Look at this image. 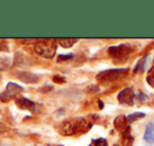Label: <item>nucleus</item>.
Masks as SVG:
<instances>
[{
  "instance_id": "14",
  "label": "nucleus",
  "mask_w": 154,
  "mask_h": 146,
  "mask_svg": "<svg viewBox=\"0 0 154 146\" xmlns=\"http://www.w3.org/2000/svg\"><path fill=\"white\" fill-rule=\"evenodd\" d=\"M146 114L145 113H143V112H134V113H132V114H130V116H128V121L130 123H132V122H134V121H136V120H138V119H140V118H143Z\"/></svg>"
},
{
  "instance_id": "17",
  "label": "nucleus",
  "mask_w": 154,
  "mask_h": 146,
  "mask_svg": "<svg viewBox=\"0 0 154 146\" xmlns=\"http://www.w3.org/2000/svg\"><path fill=\"white\" fill-rule=\"evenodd\" d=\"M72 57H73L72 54H70V55H60L59 57H58V60L62 62V60H68L69 58H72Z\"/></svg>"
},
{
  "instance_id": "4",
  "label": "nucleus",
  "mask_w": 154,
  "mask_h": 146,
  "mask_svg": "<svg viewBox=\"0 0 154 146\" xmlns=\"http://www.w3.org/2000/svg\"><path fill=\"white\" fill-rule=\"evenodd\" d=\"M133 51V47L130 43H122L119 46H114L109 48V52L115 58H124Z\"/></svg>"
},
{
  "instance_id": "2",
  "label": "nucleus",
  "mask_w": 154,
  "mask_h": 146,
  "mask_svg": "<svg viewBox=\"0 0 154 146\" xmlns=\"http://www.w3.org/2000/svg\"><path fill=\"white\" fill-rule=\"evenodd\" d=\"M35 52L45 58H52L56 53L57 45L54 39H41L35 43Z\"/></svg>"
},
{
  "instance_id": "15",
  "label": "nucleus",
  "mask_w": 154,
  "mask_h": 146,
  "mask_svg": "<svg viewBox=\"0 0 154 146\" xmlns=\"http://www.w3.org/2000/svg\"><path fill=\"white\" fill-rule=\"evenodd\" d=\"M145 65H146V58H141L140 60H139L138 64L135 66V72H140V71H143V69H145Z\"/></svg>"
},
{
  "instance_id": "13",
  "label": "nucleus",
  "mask_w": 154,
  "mask_h": 146,
  "mask_svg": "<svg viewBox=\"0 0 154 146\" xmlns=\"http://www.w3.org/2000/svg\"><path fill=\"white\" fill-rule=\"evenodd\" d=\"M77 41V39L75 38H61L59 39L60 46H62L63 48H71L75 43Z\"/></svg>"
},
{
  "instance_id": "12",
  "label": "nucleus",
  "mask_w": 154,
  "mask_h": 146,
  "mask_svg": "<svg viewBox=\"0 0 154 146\" xmlns=\"http://www.w3.org/2000/svg\"><path fill=\"white\" fill-rule=\"evenodd\" d=\"M12 66V59L10 57H0V70H5Z\"/></svg>"
},
{
  "instance_id": "5",
  "label": "nucleus",
  "mask_w": 154,
  "mask_h": 146,
  "mask_svg": "<svg viewBox=\"0 0 154 146\" xmlns=\"http://www.w3.org/2000/svg\"><path fill=\"white\" fill-rule=\"evenodd\" d=\"M22 91H23L22 87L18 86V85L14 84V83H9L5 91L0 95V100L3 102H7V101H9V100L13 99V97H16L17 94H19Z\"/></svg>"
},
{
  "instance_id": "16",
  "label": "nucleus",
  "mask_w": 154,
  "mask_h": 146,
  "mask_svg": "<svg viewBox=\"0 0 154 146\" xmlns=\"http://www.w3.org/2000/svg\"><path fill=\"white\" fill-rule=\"evenodd\" d=\"M94 144H95L94 146H107V142L103 139L96 140V141H94Z\"/></svg>"
},
{
  "instance_id": "11",
  "label": "nucleus",
  "mask_w": 154,
  "mask_h": 146,
  "mask_svg": "<svg viewBox=\"0 0 154 146\" xmlns=\"http://www.w3.org/2000/svg\"><path fill=\"white\" fill-rule=\"evenodd\" d=\"M130 128V127H129ZM127 129L126 131L122 132V145L124 146H132L133 143V137L131 135L130 129Z\"/></svg>"
},
{
  "instance_id": "10",
  "label": "nucleus",
  "mask_w": 154,
  "mask_h": 146,
  "mask_svg": "<svg viewBox=\"0 0 154 146\" xmlns=\"http://www.w3.org/2000/svg\"><path fill=\"white\" fill-rule=\"evenodd\" d=\"M143 139L148 143H154V124L152 122H149L146 126V131Z\"/></svg>"
},
{
  "instance_id": "7",
  "label": "nucleus",
  "mask_w": 154,
  "mask_h": 146,
  "mask_svg": "<svg viewBox=\"0 0 154 146\" xmlns=\"http://www.w3.org/2000/svg\"><path fill=\"white\" fill-rule=\"evenodd\" d=\"M16 105L20 108V109L24 110H30L32 112H36L38 110V105L34 102L30 101V100L26 99V97H20V99L16 100Z\"/></svg>"
},
{
  "instance_id": "6",
  "label": "nucleus",
  "mask_w": 154,
  "mask_h": 146,
  "mask_svg": "<svg viewBox=\"0 0 154 146\" xmlns=\"http://www.w3.org/2000/svg\"><path fill=\"white\" fill-rule=\"evenodd\" d=\"M134 92L131 88H127L125 90H122V92H119V94L117 95V100L119 101V103L126 104V105H133L134 103Z\"/></svg>"
},
{
  "instance_id": "18",
  "label": "nucleus",
  "mask_w": 154,
  "mask_h": 146,
  "mask_svg": "<svg viewBox=\"0 0 154 146\" xmlns=\"http://www.w3.org/2000/svg\"><path fill=\"white\" fill-rule=\"evenodd\" d=\"M139 97H140L141 100H147V97H146V95H143V93H140V94H139Z\"/></svg>"
},
{
  "instance_id": "8",
  "label": "nucleus",
  "mask_w": 154,
  "mask_h": 146,
  "mask_svg": "<svg viewBox=\"0 0 154 146\" xmlns=\"http://www.w3.org/2000/svg\"><path fill=\"white\" fill-rule=\"evenodd\" d=\"M17 76L19 78L20 81H22L23 83L26 84H32V83H37L38 82V76L33 74L31 72H26V71H19L17 72Z\"/></svg>"
},
{
  "instance_id": "1",
  "label": "nucleus",
  "mask_w": 154,
  "mask_h": 146,
  "mask_svg": "<svg viewBox=\"0 0 154 146\" xmlns=\"http://www.w3.org/2000/svg\"><path fill=\"white\" fill-rule=\"evenodd\" d=\"M91 127V123H89L88 120L82 118L78 119H71L66 120L61 123L59 131L64 135H78V133L86 132Z\"/></svg>"
},
{
  "instance_id": "9",
  "label": "nucleus",
  "mask_w": 154,
  "mask_h": 146,
  "mask_svg": "<svg viewBox=\"0 0 154 146\" xmlns=\"http://www.w3.org/2000/svg\"><path fill=\"white\" fill-rule=\"evenodd\" d=\"M114 126L116 127V129H117V130L124 132V131H126L127 129L129 128L128 119H127L126 116H117V118L115 119V121H114Z\"/></svg>"
},
{
  "instance_id": "3",
  "label": "nucleus",
  "mask_w": 154,
  "mask_h": 146,
  "mask_svg": "<svg viewBox=\"0 0 154 146\" xmlns=\"http://www.w3.org/2000/svg\"><path fill=\"white\" fill-rule=\"evenodd\" d=\"M128 73V70L125 68L122 69H109V70L101 71L97 75V80L103 82H112L119 78H122Z\"/></svg>"
}]
</instances>
